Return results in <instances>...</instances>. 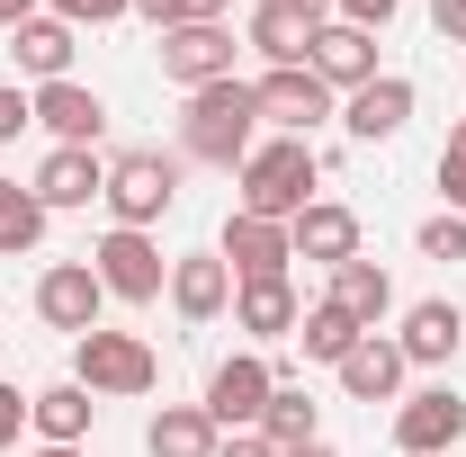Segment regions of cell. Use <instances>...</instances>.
<instances>
[{"instance_id":"cell-1","label":"cell","mask_w":466,"mask_h":457,"mask_svg":"<svg viewBox=\"0 0 466 457\" xmlns=\"http://www.w3.org/2000/svg\"><path fill=\"white\" fill-rule=\"evenodd\" d=\"M251 126H260L251 81H207V90H188V108H179V153H188V162H216V171H242V162H251Z\"/></svg>"},{"instance_id":"cell-2","label":"cell","mask_w":466,"mask_h":457,"mask_svg":"<svg viewBox=\"0 0 466 457\" xmlns=\"http://www.w3.org/2000/svg\"><path fill=\"white\" fill-rule=\"evenodd\" d=\"M314 144L305 135H279V144H251V162H242V216H269V225H296L305 207H314Z\"/></svg>"},{"instance_id":"cell-3","label":"cell","mask_w":466,"mask_h":457,"mask_svg":"<svg viewBox=\"0 0 466 457\" xmlns=\"http://www.w3.org/2000/svg\"><path fill=\"white\" fill-rule=\"evenodd\" d=\"M171 198H179V153H116L108 162V216L116 225H135V233H153L162 216H171Z\"/></svg>"},{"instance_id":"cell-4","label":"cell","mask_w":466,"mask_h":457,"mask_svg":"<svg viewBox=\"0 0 466 457\" xmlns=\"http://www.w3.org/2000/svg\"><path fill=\"white\" fill-rule=\"evenodd\" d=\"M72 377L90 386V395H153V377H162V359L153 341H135V332H81L72 341Z\"/></svg>"},{"instance_id":"cell-5","label":"cell","mask_w":466,"mask_h":457,"mask_svg":"<svg viewBox=\"0 0 466 457\" xmlns=\"http://www.w3.org/2000/svg\"><path fill=\"white\" fill-rule=\"evenodd\" d=\"M90 269H99V287H108L116 305H153V296L171 287V260H162V242H153V233H135V225H108V233H99Z\"/></svg>"},{"instance_id":"cell-6","label":"cell","mask_w":466,"mask_h":457,"mask_svg":"<svg viewBox=\"0 0 466 457\" xmlns=\"http://www.w3.org/2000/svg\"><path fill=\"white\" fill-rule=\"evenodd\" d=\"M269 395H279V368H269L260 350H233L225 368L207 377V421H216V431H260Z\"/></svg>"},{"instance_id":"cell-7","label":"cell","mask_w":466,"mask_h":457,"mask_svg":"<svg viewBox=\"0 0 466 457\" xmlns=\"http://www.w3.org/2000/svg\"><path fill=\"white\" fill-rule=\"evenodd\" d=\"M251 99H260V126H279V135H305L314 144V126L332 117V81H314V63H288V72H260L251 81Z\"/></svg>"},{"instance_id":"cell-8","label":"cell","mask_w":466,"mask_h":457,"mask_svg":"<svg viewBox=\"0 0 466 457\" xmlns=\"http://www.w3.org/2000/svg\"><path fill=\"white\" fill-rule=\"evenodd\" d=\"M466 440V395L458 386H421V395H404V412H395V449L404 457H440Z\"/></svg>"},{"instance_id":"cell-9","label":"cell","mask_w":466,"mask_h":457,"mask_svg":"<svg viewBox=\"0 0 466 457\" xmlns=\"http://www.w3.org/2000/svg\"><path fill=\"white\" fill-rule=\"evenodd\" d=\"M99 305H108V287H99V269L90 260H55L46 279H36V314L55 323V332H99Z\"/></svg>"},{"instance_id":"cell-10","label":"cell","mask_w":466,"mask_h":457,"mask_svg":"<svg viewBox=\"0 0 466 457\" xmlns=\"http://www.w3.org/2000/svg\"><path fill=\"white\" fill-rule=\"evenodd\" d=\"M225 269H233V287H251V279H288V260H296V242H288V225H269V216H242L233 207L225 216Z\"/></svg>"},{"instance_id":"cell-11","label":"cell","mask_w":466,"mask_h":457,"mask_svg":"<svg viewBox=\"0 0 466 457\" xmlns=\"http://www.w3.org/2000/svg\"><path fill=\"white\" fill-rule=\"evenodd\" d=\"M27 188L46 198V216H55V207H90V198H108V162H99L90 144H55Z\"/></svg>"},{"instance_id":"cell-12","label":"cell","mask_w":466,"mask_h":457,"mask_svg":"<svg viewBox=\"0 0 466 457\" xmlns=\"http://www.w3.org/2000/svg\"><path fill=\"white\" fill-rule=\"evenodd\" d=\"M341 126L359 135V144H395V135L412 126V81H404V72H377L368 90L341 99Z\"/></svg>"},{"instance_id":"cell-13","label":"cell","mask_w":466,"mask_h":457,"mask_svg":"<svg viewBox=\"0 0 466 457\" xmlns=\"http://www.w3.org/2000/svg\"><path fill=\"white\" fill-rule=\"evenodd\" d=\"M314 81H332V90H368V81H377V36H368V27H341V18H323V27H314Z\"/></svg>"},{"instance_id":"cell-14","label":"cell","mask_w":466,"mask_h":457,"mask_svg":"<svg viewBox=\"0 0 466 457\" xmlns=\"http://www.w3.org/2000/svg\"><path fill=\"white\" fill-rule=\"evenodd\" d=\"M162 72H171L179 90L233 81V27H171V36H162Z\"/></svg>"},{"instance_id":"cell-15","label":"cell","mask_w":466,"mask_h":457,"mask_svg":"<svg viewBox=\"0 0 466 457\" xmlns=\"http://www.w3.org/2000/svg\"><path fill=\"white\" fill-rule=\"evenodd\" d=\"M90 412H99L90 386L63 377V386H36V395H27V431H36L46 449H81V440H90Z\"/></svg>"},{"instance_id":"cell-16","label":"cell","mask_w":466,"mask_h":457,"mask_svg":"<svg viewBox=\"0 0 466 457\" xmlns=\"http://www.w3.org/2000/svg\"><path fill=\"white\" fill-rule=\"evenodd\" d=\"M171 305H179V323H216V314L233 305L225 251H188V260H171Z\"/></svg>"},{"instance_id":"cell-17","label":"cell","mask_w":466,"mask_h":457,"mask_svg":"<svg viewBox=\"0 0 466 457\" xmlns=\"http://www.w3.org/2000/svg\"><path fill=\"white\" fill-rule=\"evenodd\" d=\"M314 9H296V0H251V46L269 55V72H288V63L314 55Z\"/></svg>"},{"instance_id":"cell-18","label":"cell","mask_w":466,"mask_h":457,"mask_svg":"<svg viewBox=\"0 0 466 457\" xmlns=\"http://www.w3.org/2000/svg\"><path fill=\"white\" fill-rule=\"evenodd\" d=\"M36 126H46L55 144H90V153H99L108 108H99V90H81V81H46V90H36Z\"/></svg>"},{"instance_id":"cell-19","label":"cell","mask_w":466,"mask_h":457,"mask_svg":"<svg viewBox=\"0 0 466 457\" xmlns=\"http://www.w3.org/2000/svg\"><path fill=\"white\" fill-rule=\"evenodd\" d=\"M288 242H296V260L341 269V260H359V216H350V207H332V198H314V207L288 225Z\"/></svg>"},{"instance_id":"cell-20","label":"cell","mask_w":466,"mask_h":457,"mask_svg":"<svg viewBox=\"0 0 466 457\" xmlns=\"http://www.w3.org/2000/svg\"><path fill=\"white\" fill-rule=\"evenodd\" d=\"M458 341H466V314L449 305V296H421L404 314V368H440V359H458Z\"/></svg>"},{"instance_id":"cell-21","label":"cell","mask_w":466,"mask_h":457,"mask_svg":"<svg viewBox=\"0 0 466 457\" xmlns=\"http://www.w3.org/2000/svg\"><path fill=\"white\" fill-rule=\"evenodd\" d=\"M296 323H305V305H296L288 279H251L233 287V332H251V341H288Z\"/></svg>"},{"instance_id":"cell-22","label":"cell","mask_w":466,"mask_h":457,"mask_svg":"<svg viewBox=\"0 0 466 457\" xmlns=\"http://www.w3.org/2000/svg\"><path fill=\"white\" fill-rule=\"evenodd\" d=\"M323 305H341L359 332H377V323L395 314V279H386V269L359 251V260H341V269H332V296H323Z\"/></svg>"},{"instance_id":"cell-23","label":"cell","mask_w":466,"mask_h":457,"mask_svg":"<svg viewBox=\"0 0 466 457\" xmlns=\"http://www.w3.org/2000/svg\"><path fill=\"white\" fill-rule=\"evenodd\" d=\"M144 449H153V457H216V449H225V431L207 421V403H162L153 431H144Z\"/></svg>"},{"instance_id":"cell-24","label":"cell","mask_w":466,"mask_h":457,"mask_svg":"<svg viewBox=\"0 0 466 457\" xmlns=\"http://www.w3.org/2000/svg\"><path fill=\"white\" fill-rule=\"evenodd\" d=\"M9 55H18V72H36V90L72 81V27L63 18H27V27H9Z\"/></svg>"},{"instance_id":"cell-25","label":"cell","mask_w":466,"mask_h":457,"mask_svg":"<svg viewBox=\"0 0 466 457\" xmlns=\"http://www.w3.org/2000/svg\"><path fill=\"white\" fill-rule=\"evenodd\" d=\"M341 386H350V395H359V403H386V395H395V386H404V350H395V341H377V332H368V341H359V350H350V359H341Z\"/></svg>"},{"instance_id":"cell-26","label":"cell","mask_w":466,"mask_h":457,"mask_svg":"<svg viewBox=\"0 0 466 457\" xmlns=\"http://www.w3.org/2000/svg\"><path fill=\"white\" fill-rule=\"evenodd\" d=\"M260 440H269V449H305V440H323V431H314V395H305L296 377H279V395H269V412H260Z\"/></svg>"},{"instance_id":"cell-27","label":"cell","mask_w":466,"mask_h":457,"mask_svg":"<svg viewBox=\"0 0 466 457\" xmlns=\"http://www.w3.org/2000/svg\"><path fill=\"white\" fill-rule=\"evenodd\" d=\"M36 242H46V198L18 188V179H0V260H18Z\"/></svg>"},{"instance_id":"cell-28","label":"cell","mask_w":466,"mask_h":457,"mask_svg":"<svg viewBox=\"0 0 466 457\" xmlns=\"http://www.w3.org/2000/svg\"><path fill=\"white\" fill-rule=\"evenodd\" d=\"M296 341H305V359H323V368H341L350 350L368 341L359 323H350L341 305H305V323H296Z\"/></svg>"},{"instance_id":"cell-29","label":"cell","mask_w":466,"mask_h":457,"mask_svg":"<svg viewBox=\"0 0 466 457\" xmlns=\"http://www.w3.org/2000/svg\"><path fill=\"white\" fill-rule=\"evenodd\" d=\"M225 9L233 0H135V18H153L162 36H171V27H225Z\"/></svg>"},{"instance_id":"cell-30","label":"cell","mask_w":466,"mask_h":457,"mask_svg":"<svg viewBox=\"0 0 466 457\" xmlns=\"http://www.w3.org/2000/svg\"><path fill=\"white\" fill-rule=\"evenodd\" d=\"M421 260H466V216H431L421 225Z\"/></svg>"},{"instance_id":"cell-31","label":"cell","mask_w":466,"mask_h":457,"mask_svg":"<svg viewBox=\"0 0 466 457\" xmlns=\"http://www.w3.org/2000/svg\"><path fill=\"white\" fill-rule=\"evenodd\" d=\"M440 198H449V216H466V126L449 135V153H440Z\"/></svg>"},{"instance_id":"cell-32","label":"cell","mask_w":466,"mask_h":457,"mask_svg":"<svg viewBox=\"0 0 466 457\" xmlns=\"http://www.w3.org/2000/svg\"><path fill=\"white\" fill-rule=\"evenodd\" d=\"M135 0H55V18L63 27H108V18H126Z\"/></svg>"},{"instance_id":"cell-33","label":"cell","mask_w":466,"mask_h":457,"mask_svg":"<svg viewBox=\"0 0 466 457\" xmlns=\"http://www.w3.org/2000/svg\"><path fill=\"white\" fill-rule=\"evenodd\" d=\"M27 126H36V99H27V90H9V81H0V144H18V135H27Z\"/></svg>"},{"instance_id":"cell-34","label":"cell","mask_w":466,"mask_h":457,"mask_svg":"<svg viewBox=\"0 0 466 457\" xmlns=\"http://www.w3.org/2000/svg\"><path fill=\"white\" fill-rule=\"evenodd\" d=\"M332 9H341V27H368V36H377V27H386L404 0H332Z\"/></svg>"},{"instance_id":"cell-35","label":"cell","mask_w":466,"mask_h":457,"mask_svg":"<svg viewBox=\"0 0 466 457\" xmlns=\"http://www.w3.org/2000/svg\"><path fill=\"white\" fill-rule=\"evenodd\" d=\"M18 431H27V395L0 386V449H18Z\"/></svg>"},{"instance_id":"cell-36","label":"cell","mask_w":466,"mask_h":457,"mask_svg":"<svg viewBox=\"0 0 466 457\" xmlns=\"http://www.w3.org/2000/svg\"><path fill=\"white\" fill-rule=\"evenodd\" d=\"M431 27H440L449 46H466V0H431Z\"/></svg>"},{"instance_id":"cell-37","label":"cell","mask_w":466,"mask_h":457,"mask_svg":"<svg viewBox=\"0 0 466 457\" xmlns=\"http://www.w3.org/2000/svg\"><path fill=\"white\" fill-rule=\"evenodd\" d=\"M216 457H279V449H269L260 431H225V449H216Z\"/></svg>"},{"instance_id":"cell-38","label":"cell","mask_w":466,"mask_h":457,"mask_svg":"<svg viewBox=\"0 0 466 457\" xmlns=\"http://www.w3.org/2000/svg\"><path fill=\"white\" fill-rule=\"evenodd\" d=\"M36 18V0H0V27H27Z\"/></svg>"},{"instance_id":"cell-39","label":"cell","mask_w":466,"mask_h":457,"mask_svg":"<svg viewBox=\"0 0 466 457\" xmlns=\"http://www.w3.org/2000/svg\"><path fill=\"white\" fill-rule=\"evenodd\" d=\"M279 457H341L332 440H305V449H279Z\"/></svg>"},{"instance_id":"cell-40","label":"cell","mask_w":466,"mask_h":457,"mask_svg":"<svg viewBox=\"0 0 466 457\" xmlns=\"http://www.w3.org/2000/svg\"><path fill=\"white\" fill-rule=\"evenodd\" d=\"M296 9H314V18H323V9H332V0H296Z\"/></svg>"},{"instance_id":"cell-41","label":"cell","mask_w":466,"mask_h":457,"mask_svg":"<svg viewBox=\"0 0 466 457\" xmlns=\"http://www.w3.org/2000/svg\"><path fill=\"white\" fill-rule=\"evenodd\" d=\"M36 457H81V449H36Z\"/></svg>"}]
</instances>
